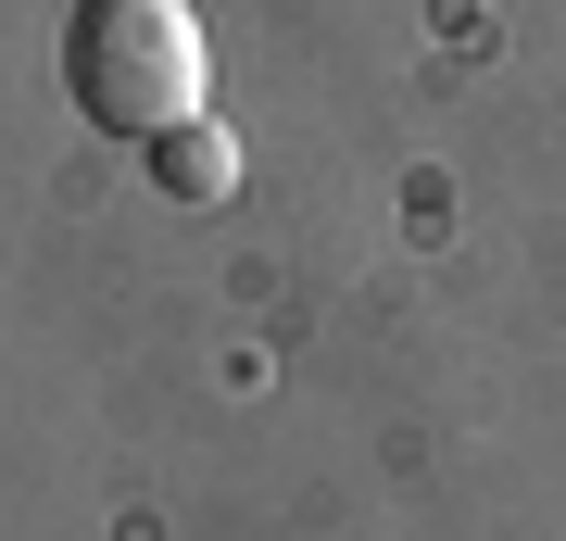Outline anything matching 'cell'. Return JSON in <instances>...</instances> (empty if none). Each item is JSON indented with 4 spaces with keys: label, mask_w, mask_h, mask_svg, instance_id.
I'll use <instances>...</instances> for the list:
<instances>
[{
    "label": "cell",
    "mask_w": 566,
    "mask_h": 541,
    "mask_svg": "<svg viewBox=\"0 0 566 541\" xmlns=\"http://www.w3.org/2000/svg\"><path fill=\"white\" fill-rule=\"evenodd\" d=\"M63 101H76V126L151 152L164 126L202 114V13L189 0H76L63 13Z\"/></svg>",
    "instance_id": "cell-1"
},
{
    "label": "cell",
    "mask_w": 566,
    "mask_h": 541,
    "mask_svg": "<svg viewBox=\"0 0 566 541\" xmlns=\"http://www.w3.org/2000/svg\"><path fill=\"white\" fill-rule=\"evenodd\" d=\"M227 177H240V139H227L214 114H189V126L151 139V189H164V201H214Z\"/></svg>",
    "instance_id": "cell-2"
}]
</instances>
